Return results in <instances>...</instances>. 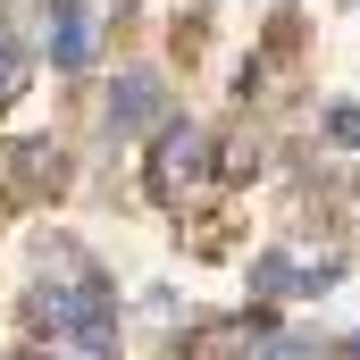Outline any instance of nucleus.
I'll list each match as a JSON object with an SVG mask.
<instances>
[{"mask_svg":"<svg viewBox=\"0 0 360 360\" xmlns=\"http://www.w3.org/2000/svg\"><path fill=\"white\" fill-rule=\"evenodd\" d=\"M193 176H210V134H201L193 117H168V126H160V151H151V193L176 201Z\"/></svg>","mask_w":360,"mask_h":360,"instance_id":"f257e3e1","label":"nucleus"},{"mask_svg":"<svg viewBox=\"0 0 360 360\" xmlns=\"http://www.w3.org/2000/svg\"><path fill=\"white\" fill-rule=\"evenodd\" d=\"M151 126H168V84L134 68L109 84V134H151Z\"/></svg>","mask_w":360,"mask_h":360,"instance_id":"f03ea898","label":"nucleus"},{"mask_svg":"<svg viewBox=\"0 0 360 360\" xmlns=\"http://www.w3.org/2000/svg\"><path fill=\"white\" fill-rule=\"evenodd\" d=\"M8 168H17L25 184H59V176H68L59 143H8Z\"/></svg>","mask_w":360,"mask_h":360,"instance_id":"7ed1b4c3","label":"nucleus"},{"mask_svg":"<svg viewBox=\"0 0 360 360\" xmlns=\"http://www.w3.org/2000/svg\"><path fill=\"white\" fill-rule=\"evenodd\" d=\"M84 51H92V17L68 0V8H59V34H51V59H59V68H76Z\"/></svg>","mask_w":360,"mask_h":360,"instance_id":"20e7f679","label":"nucleus"},{"mask_svg":"<svg viewBox=\"0 0 360 360\" xmlns=\"http://www.w3.org/2000/svg\"><path fill=\"white\" fill-rule=\"evenodd\" d=\"M285 276H293V260H285V252H260V260H252V285H260V293H293Z\"/></svg>","mask_w":360,"mask_h":360,"instance_id":"39448f33","label":"nucleus"},{"mask_svg":"<svg viewBox=\"0 0 360 360\" xmlns=\"http://www.w3.org/2000/svg\"><path fill=\"white\" fill-rule=\"evenodd\" d=\"M17 84H25V51H17V42H0V101H8Z\"/></svg>","mask_w":360,"mask_h":360,"instance_id":"423d86ee","label":"nucleus"},{"mask_svg":"<svg viewBox=\"0 0 360 360\" xmlns=\"http://www.w3.org/2000/svg\"><path fill=\"white\" fill-rule=\"evenodd\" d=\"M327 134L335 143H360V109H327Z\"/></svg>","mask_w":360,"mask_h":360,"instance_id":"0eeeda50","label":"nucleus"},{"mask_svg":"<svg viewBox=\"0 0 360 360\" xmlns=\"http://www.w3.org/2000/svg\"><path fill=\"white\" fill-rule=\"evenodd\" d=\"M269 360H310V344H293V335H285V344H269Z\"/></svg>","mask_w":360,"mask_h":360,"instance_id":"6e6552de","label":"nucleus"}]
</instances>
